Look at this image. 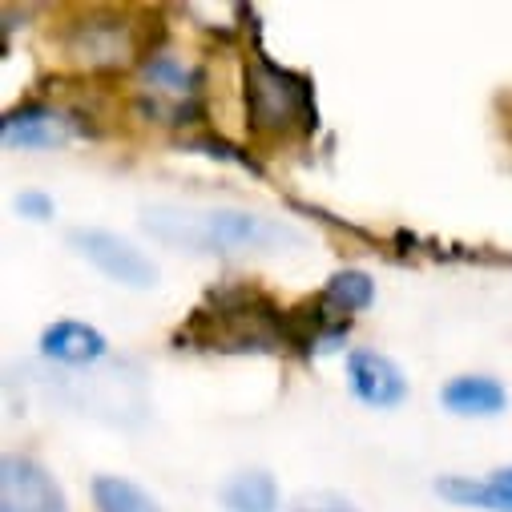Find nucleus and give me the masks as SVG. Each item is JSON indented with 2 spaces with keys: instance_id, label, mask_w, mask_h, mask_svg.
Instances as JSON below:
<instances>
[{
  "instance_id": "nucleus-13",
  "label": "nucleus",
  "mask_w": 512,
  "mask_h": 512,
  "mask_svg": "<svg viewBox=\"0 0 512 512\" xmlns=\"http://www.w3.org/2000/svg\"><path fill=\"white\" fill-rule=\"evenodd\" d=\"M371 299H375V283L363 271H335L331 283H327V291H323V303L335 307V311H343V315L371 307Z\"/></svg>"
},
{
  "instance_id": "nucleus-10",
  "label": "nucleus",
  "mask_w": 512,
  "mask_h": 512,
  "mask_svg": "<svg viewBox=\"0 0 512 512\" xmlns=\"http://www.w3.org/2000/svg\"><path fill=\"white\" fill-rule=\"evenodd\" d=\"M226 512H275L279 508V484L271 472H238L222 488Z\"/></svg>"
},
{
  "instance_id": "nucleus-1",
  "label": "nucleus",
  "mask_w": 512,
  "mask_h": 512,
  "mask_svg": "<svg viewBox=\"0 0 512 512\" xmlns=\"http://www.w3.org/2000/svg\"><path fill=\"white\" fill-rule=\"evenodd\" d=\"M142 226L178 250L202 254H238V250H275V246H303V234L279 218H263L230 206H146Z\"/></svg>"
},
{
  "instance_id": "nucleus-15",
  "label": "nucleus",
  "mask_w": 512,
  "mask_h": 512,
  "mask_svg": "<svg viewBox=\"0 0 512 512\" xmlns=\"http://www.w3.org/2000/svg\"><path fill=\"white\" fill-rule=\"evenodd\" d=\"M17 210H21L25 218H33V222H49V218H53V198H49V194L29 190V194H21V198H17Z\"/></svg>"
},
{
  "instance_id": "nucleus-2",
  "label": "nucleus",
  "mask_w": 512,
  "mask_h": 512,
  "mask_svg": "<svg viewBox=\"0 0 512 512\" xmlns=\"http://www.w3.org/2000/svg\"><path fill=\"white\" fill-rule=\"evenodd\" d=\"M246 121L263 138H295L315 130V93L311 81L279 69L267 57H254L246 65Z\"/></svg>"
},
{
  "instance_id": "nucleus-8",
  "label": "nucleus",
  "mask_w": 512,
  "mask_h": 512,
  "mask_svg": "<svg viewBox=\"0 0 512 512\" xmlns=\"http://www.w3.org/2000/svg\"><path fill=\"white\" fill-rule=\"evenodd\" d=\"M41 355L53 359V363H69V367H81V363H97L105 355V335L89 323H77V319H61L53 327H45L41 335Z\"/></svg>"
},
{
  "instance_id": "nucleus-12",
  "label": "nucleus",
  "mask_w": 512,
  "mask_h": 512,
  "mask_svg": "<svg viewBox=\"0 0 512 512\" xmlns=\"http://www.w3.org/2000/svg\"><path fill=\"white\" fill-rule=\"evenodd\" d=\"M93 500L101 512H162L150 492H142L134 480H121V476H97Z\"/></svg>"
},
{
  "instance_id": "nucleus-16",
  "label": "nucleus",
  "mask_w": 512,
  "mask_h": 512,
  "mask_svg": "<svg viewBox=\"0 0 512 512\" xmlns=\"http://www.w3.org/2000/svg\"><path fill=\"white\" fill-rule=\"evenodd\" d=\"M492 484L504 488V492H512V468H496V472H492Z\"/></svg>"
},
{
  "instance_id": "nucleus-14",
  "label": "nucleus",
  "mask_w": 512,
  "mask_h": 512,
  "mask_svg": "<svg viewBox=\"0 0 512 512\" xmlns=\"http://www.w3.org/2000/svg\"><path fill=\"white\" fill-rule=\"evenodd\" d=\"M146 77H150L154 89H162V93H170V97H178V101H186V97L198 93V89H190V85H198V77H194L186 65H178L174 57H162V53H158V57L150 53Z\"/></svg>"
},
{
  "instance_id": "nucleus-4",
  "label": "nucleus",
  "mask_w": 512,
  "mask_h": 512,
  "mask_svg": "<svg viewBox=\"0 0 512 512\" xmlns=\"http://www.w3.org/2000/svg\"><path fill=\"white\" fill-rule=\"evenodd\" d=\"M65 45H69V57L89 65V69H117L138 53L134 25L125 17H113V13H97L89 21H77L69 29Z\"/></svg>"
},
{
  "instance_id": "nucleus-9",
  "label": "nucleus",
  "mask_w": 512,
  "mask_h": 512,
  "mask_svg": "<svg viewBox=\"0 0 512 512\" xmlns=\"http://www.w3.org/2000/svg\"><path fill=\"white\" fill-rule=\"evenodd\" d=\"M440 404L452 416H496V412H504L508 392L492 375H456V379L444 383Z\"/></svg>"
},
{
  "instance_id": "nucleus-7",
  "label": "nucleus",
  "mask_w": 512,
  "mask_h": 512,
  "mask_svg": "<svg viewBox=\"0 0 512 512\" xmlns=\"http://www.w3.org/2000/svg\"><path fill=\"white\" fill-rule=\"evenodd\" d=\"M0 138L13 150H57L73 138V121L49 105H25L13 109L0 125Z\"/></svg>"
},
{
  "instance_id": "nucleus-11",
  "label": "nucleus",
  "mask_w": 512,
  "mask_h": 512,
  "mask_svg": "<svg viewBox=\"0 0 512 512\" xmlns=\"http://www.w3.org/2000/svg\"><path fill=\"white\" fill-rule=\"evenodd\" d=\"M436 492L452 504L464 508H484V512H512V492L496 488L492 480H468V476H444Z\"/></svg>"
},
{
  "instance_id": "nucleus-5",
  "label": "nucleus",
  "mask_w": 512,
  "mask_h": 512,
  "mask_svg": "<svg viewBox=\"0 0 512 512\" xmlns=\"http://www.w3.org/2000/svg\"><path fill=\"white\" fill-rule=\"evenodd\" d=\"M0 512H65V492L37 460L5 456L0 464Z\"/></svg>"
},
{
  "instance_id": "nucleus-3",
  "label": "nucleus",
  "mask_w": 512,
  "mask_h": 512,
  "mask_svg": "<svg viewBox=\"0 0 512 512\" xmlns=\"http://www.w3.org/2000/svg\"><path fill=\"white\" fill-rule=\"evenodd\" d=\"M69 242H73V250L81 254V259H89L101 275H109L121 287L146 291V287L158 283V267L146 259V254L134 242H125L121 234H109V230H73Z\"/></svg>"
},
{
  "instance_id": "nucleus-6",
  "label": "nucleus",
  "mask_w": 512,
  "mask_h": 512,
  "mask_svg": "<svg viewBox=\"0 0 512 512\" xmlns=\"http://www.w3.org/2000/svg\"><path fill=\"white\" fill-rule=\"evenodd\" d=\"M347 375H351V392L371 408H396L408 396L404 371L379 351H367V347L351 351L347 355Z\"/></svg>"
}]
</instances>
